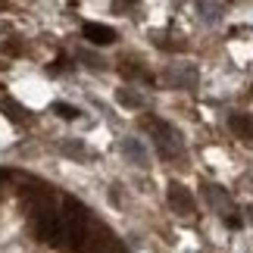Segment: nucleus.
Segmentation results:
<instances>
[{"label": "nucleus", "instance_id": "2", "mask_svg": "<svg viewBox=\"0 0 253 253\" xmlns=\"http://www.w3.org/2000/svg\"><path fill=\"white\" fill-rule=\"evenodd\" d=\"M32 225H35V235L41 241H47V244H60L63 241V219H60V212L50 207L47 197L32 207Z\"/></svg>", "mask_w": 253, "mask_h": 253}, {"label": "nucleus", "instance_id": "5", "mask_svg": "<svg viewBox=\"0 0 253 253\" xmlns=\"http://www.w3.org/2000/svg\"><path fill=\"white\" fill-rule=\"evenodd\" d=\"M228 125H231L235 134H241V138H250V134H253V122L247 119V116H231Z\"/></svg>", "mask_w": 253, "mask_h": 253}, {"label": "nucleus", "instance_id": "3", "mask_svg": "<svg viewBox=\"0 0 253 253\" xmlns=\"http://www.w3.org/2000/svg\"><path fill=\"white\" fill-rule=\"evenodd\" d=\"M169 203H172L175 212H181V216H191L194 212V197L181 188V184H169Z\"/></svg>", "mask_w": 253, "mask_h": 253}, {"label": "nucleus", "instance_id": "7", "mask_svg": "<svg viewBox=\"0 0 253 253\" xmlns=\"http://www.w3.org/2000/svg\"><path fill=\"white\" fill-rule=\"evenodd\" d=\"M87 253H110V250H106L103 244H91V247H87Z\"/></svg>", "mask_w": 253, "mask_h": 253}, {"label": "nucleus", "instance_id": "1", "mask_svg": "<svg viewBox=\"0 0 253 253\" xmlns=\"http://www.w3.org/2000/svg\"><path fill=\"white\" fill-rule=\"evenodd\" d=\"M60 219H63V241H66V244H69V247L87 244V210L82 207L79 200L66 197V207L60 212Z\"/></svg>", "mask_w": 253, "mask_h": 253}, {"label": "nucleus", "instance_id": "4", "mask_svg": "<svg viewBox=\"0 0 253 253\" xmlns=\"http://www.w3.org/2000/svg\"><path fill=\"white\" fill-rule=\"evenodd\" d=\"M84 38L91 44H113L116 41V32L110 25H100V22H87L84 25Z\"/></svg>", "mask_w": 253, "mask_h": 253}, {"label": "nucleus", "instance_id": "6", "mask_svg": "<svg viewBox=\"0 0 253 253\" xmlns=\"http://www.w3.org/2000/svg\"><path fill=\"white\" fill-rule=\"evenodd\" d=\"M53 113L63 116V119H75V116H79V110H75V106H69V103H53Z\"/></svg>", "mask_w": 253, "mask_h": 253}, {"label": "nucleus", "instance_id": "8", "mask_svg": "<svg viewBox=\"0 0 253 253\" xmlns=\"http://www.w3.org/2000/svg\"><path fill=\"white\" fill-rule=\"evenodd\" d=\"M0 6H3V0H0Z\"/></svg>", "mask_w": 253, "mask_h": 253}]
</instances>
